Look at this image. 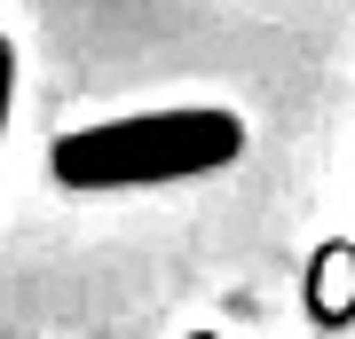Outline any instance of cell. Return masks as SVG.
I'll return each mask as SVG.
<instances>
[{"mask_svg": "<svg viewBox=\"0 0 355 339\" xmlns=\"http://www.w3.org/2000/svg\"><path fill=\"white\" fill-rule=\"evenodd\" d=\"M245 158V126L237 111L214 103H182V111H135V119H103L79 126L48 150V174L64 189H142V182H198Z\"/></svg>", "mask_w": 355, "mask_h": 339, "instance_id": "1", "label": "cell"}, {"mask_svg": "<svg viewBox=\"0 0 355 339\" xmlns=\"http://www.w3.org/2000/svg\"><path fill=\"white\" fill-rule=\"evenodd\" d=\"M8 95H16V48L0 40V134H8Z\"/></svg>", "mask_w": 355, "mask_h": 339, "instance_id": "2", "label": "cell"}]
</instances>
